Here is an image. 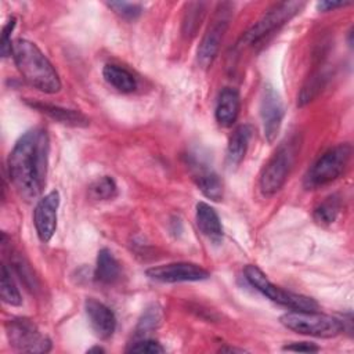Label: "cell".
Returning a JSON list of instances; mask_svg holds the SVG:
<instances>
[{"label": "cell", "mask_w": 354, "mask_h": 354, "mask_svg": "<svg viewBox=\"0 0 354 354\" xmlns=\"http://www.w3.org/2000/svg\"><path fill=\"white\" fill-rule=\"evenodd\" d=\"M50 140L41 127L24 133L8 156V176L17 192L26 201L37 198L46 185Z\"/></svg>", "instance_id": "cell-1"}, {"label": "cell", "mask_w": 354, "mask_h": 354, "mask_svg": "<svg viewBox=\"0 0 354 354\" xmlns=\"http://www.w3.org/2000/svg\"><path fill=\"white\" fill-rule=\"evenodd\" d=\"M11 55L19 73L32 87L46 94L61 90V80L55 68L35 43L26 39L14 40Z\"/></svg>", "instance_id": "cell-2"}, {"label": "cell", "mask_w": 354, "mask_h": 354, "mask_svg": "<svg viewBox=\"0 0 354 354\" xmlns=\"http://www.w3.org/2000/svg\"><path fill=\"white\" fill-rule=\"evenodd\" d=\"M351 158V145L337 144L324 152L304 176L306 189H317L339 178Z\"/></svg>", "instance_id": "cell-3"}, {"label": "cell", "mask_w": 354, "mask_h": 354, "mask_svg": "<svg viewBox=\"0 0 354 354\" xmlns=\"http://www.w3.org/2000/svg\"><path fill=\"white\" fill-rule=\"evenodd\" d=\"M279 321L285 328L299 335L329 339L344 330L342 319L318 311H290L283 314Z\"/></svg>", "instance_id": "cell-4"}, {"label": "cell", "mask_w": 354, "mask_h": 354, "mask_svg": "<svg viewBox=\"0 0 354 354\" xmlns=\"http://www.w3.org/2000/svg\"><path fill=\"white\" fill-rule=\"evenodd\" d=\"M245 278L248 282L259 290L263 296L268 297L274 303H278L286 308L293 311H317L318 303L304 295L293 293L290 290H285L281 286L274 285L267 275L254 264H249L245 267Z\"/></svg>", "instance_id": "cell-5"}, {"label": "cell", "mask_w": 354, "mask_h": 354, "mask_svg": "<svg viewBox=\"0 0 354 354\" xmlns=\"http://www.w3.org/2000/svg\"><path fill=\"white\" fill-rule=\"evenodd\" d=\"M297 140L282 142L260 174V191L266 196L277 194L288 180L297 156Z\"/></svg>", "instance_id": "cell-6"}, {"label": "cell", "mask_w": 354, "mask_h": 354, "mask_svg": "<svg viewBox=\"0 0 354 354\" xmlns=\"http://www.w3.org/2000/svg\"><path fill=\"white\" fill-rule=\"evenodd\" d=\"M306 3L303 1H283L271 7L253 26H250L241 37L239 44H256L275 29L285 25L293 17H296Z\"/></svg>", "instance_id": "cell-7"}, {"label": "cell", "mask_w": 354, "mask_h": 354, "mask_svg": "<svg viewBox=\"0 0 354 354\" xmlns=\"http://www.w3.org/2000/svg\"><path fill=\"white\" fill-rule=\"evenodd\" d=\"M10 344L22 353H47L51 348L48 337L40 333L37 326L28 318H14L6 324Z\"/></svg>", "instance_id": "cell-8"}, {"label": "cell", "mask_w": 354, "mask_h": 354, "mask_svg": "<svg viewBox=\"0 0 354 354\" xmlns=\"http://www.w3.org/2000/svg\"><path fill=\"white\" fill-rule=\"evenodd\" d=\"M228 11H231V4L223 3L218 6V10L213 18L212 25L209 26V29L206 30V33L203 35L199 43L196 58H198V64L202 68H209L218 53L220 44L223 41V37L230 24Z\"/></svg>", "instance_id": "cell-9"}, {"label": "cell", "mask_w": 354, "mask_h": 354, "mask_svg": "<svg viewBox=\"0 0 354 354\" xmlns=\"http://www.w3.org/2000/svg\"><path fill=\"white\" fill-rule=\"evenodd\" d=\"M147 277L152 281L163 283H176V282H196L203 281L210 277V272L203 267L194 263H169L156 267H151L145 271Z\"/></svg>", "instance_id": "cell-10"}, {"label": "cell", "mask_w": 354, "mask_h": 354, "mask_svg": "<svg viewBox=\"0 0 354 354\" xmlns=\"http://www.w3.org/2000/svg\"><path fill=\"white\" fill-rule=\"evenodd\" d=\"M283 115L285 109L279 94L271 86H266L260 100V118L267 142L272 144L275 141L283 120Z\"/></svg>", "instance_id": "cell-11"}, {"label": "cell", "mask_w": 354, "mask_h": 354, "mask_svg": "<svg viewBox=\"0 0 354 354\" xmlns=\"http://www.w3.org/2000/svg\"><path fill=\"white\" fill-rule=\"evenodd\" d=\"M59 206V194L58 191H51L35 206L33 223L39 239L44 243L50 242L55 230H57V213Z\"/></svg>", "instance_id": "cell-12"}, {"label": "cell", "mask_w": 354, "mask_h": 354, "mask_svg": "<svg viewBox=\"0 0 354 354\" xmlns=\"http://www.w3.org/2000/svg\"><path fill=\"white\" fill-rule=\"evenodd\" d=\"M187 166L194 183L206 198L216 202L223 198V183L218 174L207 163L194 155H189L187 156Z\"/></svg>", "instance_id": "cell-13"}, {"label": "cell", "mask_w": 354, "mask_h": 354, "mask_svg": "<svg viewBox=\"0 0 354 354\" xmlns=\"http://www.w3.org/2000/svg\"><path fill=\"white\" fill-rule=\"evenodd\" d=\"M84 310L91 329L100 339H108L116 329V317L113 311L95 299L84 301Z\"/></svg>", "instance_id": "cell-14"}, {"label": "cell", "mask_w": 354, "mask_h": 354, "mask_svg": "<svg viewBox=\"0 0 354 354\" xmlns=\"http://www.w3.org/2000/svg\"><path fill=\"white\" fill-rule=\"evenodd\" d=\"M241 108V97L238 90L232 87H225L220 91L217 104H216V120L223 127H231L238 115Z\"/></svg>", "instance_id": "cell-15"}, {"label": "cell", "mask_w": 354, "mask_h": 354, "mask_svg": "<svg viewBox=\"0 0 354 354\" xmlns=\"http://www.w3.org/2000/svg\"><path fill=\"white\" fill-rule=\"evenodd\" d=\"M28 105L53 120L66 124V126H75V127H84L88 126L90 120L87 116H84L82 112L75 111V109H66L58 105H50V104H43V102H28Z\"/></svg>", "instance_id": "cell-16"}, {"label": "cell", "mask_w": 354, "mask_h": 354, "mask_svg": "<svg viewBox=\"0 0 354 354\" xmlns=\"http://www.w3.org/2000/svg\"><path fill=\"white\" fill-rule=\"evenodd\" d=\"M196 225L199 231L207 236L209 239L217 242L223 238V225L220 221V217L217 212L205 202L196 203V212H195Z\"/></svg>", "instance_id": "cell-17"}, {"label": "cell", "mask_w": 354, "mask_h": 354, "mask_svg": "<svg viewBox=\"0 0 354 354\" xmlns=\"http://www.w3.org/2000/svg\"><path fill=\"white\" fill-rule=\"evenodd\" d=\"M250 137L252 127L249 124H241L234 130L227 145V165L230 167H236L243 160Z\"/></svg>", "instance_id": "cell-18"}, {"label": "cell", "mask_w": 354, "mask_h": 354, "mask_svg": "<svg viewBox=\"0 0 354 354\" xmlns=\"http://www.w3.org/2000/svg\"><path fill=\"white\" fill-rule=\"evenodd\" d=\"M94 277L98 282L104 285H111L116 282L120 277V264L106 248L101 249L97 256V266Z\"/></svg>", "instance_id": "cell-19"}, {"label": "cell", "mask_w": 354, "mask_h": 354, "mask_svg": "<svg viewBox=\"0 0 354 354\" xmlns=\"http://www.w3.org/2000/svg\"><path fill=\"white\" fill-rule=\"evenodd\" d=\"M105 82L120 93H133L137 87L136 77L123 66L115 64H106L102 69Z\"/></svg>", "instance_id": "cell-20"}, {"label": "cell", "mask_w": 354, "mask_h": 354, "mask_svg": "<svg viewBox=\"0 0 354 354\" xmlns=\"http://www.w3.org/2000/svg\"><path fill=\"white\" fill-rule=\"evenodd\" d=\"M342 209V201L337 195L328 196L324 202H321L313 213L314 221L319 225H329L336 221Z\"/></svg>", "instance_id": "cell-21"}, {"label": "cell", "mask_w": 354, "mask_h": 354, "mask_svg": "<svg viewBox=\"0 0 354 354\" xmlns=\"http://www.w3.org/2000/svg\"><path fill=\"white\" fill-rule=\"evenodd\" d=\"M206 4L205 3H189L187 4V11L183 18V35L187 39H191L196 35L205 12H206Z\"/></svg>", "instance_id": "cell-22"}, {"label": "cell", "mask_w": 354, "mask_h": 354, "mask_svg": "<svg viewBox=\"0 0 354 354\" xmlns=\"http://www.w3.org/2000/svg\"><path fill=\"white\" fill-rule=\"evenodd\" d=\"M0 295H1V300L6 304L10 306H21L22 299H21V293L11 277V270H8V267L6 264L1 266V279H0Z\"/></svg>", "instance_id": "cell-23"}, {"label": "cell", "mask_w": 354, "mask_h": 354, "mask_svg": "<svg viewBox=\"0 0 354 354\" xmlns=\"http://www.w3.org/2000/svg\"><path fill=\"white\" fill-rule=\"evenodd\" d=\"M88 195L95 201H109L118 195V187L112 177L104 176L88 187Z\"/></svg>", "instance_id": "cell-24"}, {"label": "cell", "mask_w": 354, "mask_h": 354, "mask_svg": "<svg viewBox=\"0 0 354 354\" xmlns=\"http://www.w3.org/2000/svg\"><path fill=\"white\" fill-rule=\"evenodd\" d=\"M162 308L158 306V304H151L149 307H147L137 324V328H136V332H137V336H141V335H145V333H149L151 330L156 329L160 322H162Z\"/></svg>", "instance_id": "cell-25"}, {"label": "cell", "mask_w": 354, "mask_h": 354, "mask_svg": "<svg viewBox=\"0 0 354 354\" xmlns=\"http://www.w3.org/2000/svg\"><path fill=\"white\" fill-rule=\"evenodd\" d=\"M325 80H326V76L322 72H318L314 76H311L306 82V84L303 86L301 91L297 97V105L303 106V105L308 104L310 101H313L319 94V91L322 90V87L325 84Z\"/></svg>", "instance_id": "cell-26"}, {"label": "cell", "mask_w": 354, "mask_h": 354, "mask_svg": "<svg viewBox=\"0 0 354 354\" xmlns=\"http://www.w3.org/2000/svg\"><path fill=\"white\" fill-rule=\"evenodd\" d=\"M106 6L113 10L120 18L127 19V21H133L136 18L140 17L142 7L138 3H129V1H109L106 3Z\"/></svg>", "instance_id": "cell-27"}, {"label": "cell", "mask_w": 354, "mask_h": 354, "mask_svg": "<svg viewBox=\"0 0 354 354\" xmlns=\"http://www.w3.org/2000/svg\"><path fill=\"white\" fill-rule=\"evenodd\" d=\"M127 353H144V354H159L165 353V348L160 343L152 339H144L138 340L136 343H131L127 348Z\"/></svg>", "instance_id": "cell-28"}, {"label": "cell", "mask_w": 354, "mask_h": 354, "mask_svg": "<svg viewBox=\"0 0 354 354\" xmlns=\"http://www.w3.org/2000/svg\"><path fill=\"white\" fill-rule=\"evenodd\" d=\"M15 18L11 17L6 25L3 26V30H1V39H0V53H1V57H8L11 55V51H12V41H11V33L15 28Z\"/></svg>", "instance_id": "cell-29"}, {"label": "cell", "mask_w": 354, "mask_h": 354, "mask_svg": "<svg viewBox=\"0 0 354 354\" xmlns=\"http://www.w3.org/2000/svg\"><path fill=\"white\" fill-rule=\"evenodd\" d=\"M283 350L301 351V353H317V351H319V347L317 344L308 343V342H295V343L283 346Z\"/></svg>", "instance_id": "cell-30"}, {"label": "cell", "mask_w": 354, "mask_h": 354, "mask_svg": "<svg viewBox=\"0 0 354 354\" xmlns=\"http://www.w3.org/2000/svg\"><path fill=\"white\" fill-rule=\"evenodd\" d=\"M348 4H350L348 1H319V3H317V10L330 11V10L344 7V6H348Z\"/></svg>", "instance_id": "cell-31"}, {"label": "cell", "mask_w": 354, "mask_h": 354, "mask_svg": "<svg viewBox=\"0 0 354 354\" xmlns=\"http://www.w3.org/2000/svg\"><path fill=\"white\" fill-rule=\"evenodd\" d=\"M218 351H238V353H243V350H241V348H234V347H221Z\"/></svg>", "instance_id": "cell-32"}, {"label": "cell", "mask_w": 354, "mask_h": 354, "mask_svg": "<svg viewBox=\"0 0 354 354\" xmlns=\"http://www.w3.org/2000/svg\"><path fill=\"white\" fill-rule=\"evenodd\" d=\"M93 351H97V353H104L105 350L104 348H101V347H93V348H90V350H87V353H93Z\"/></svg>", "instance_id": "cell-33"}]
</instances>
